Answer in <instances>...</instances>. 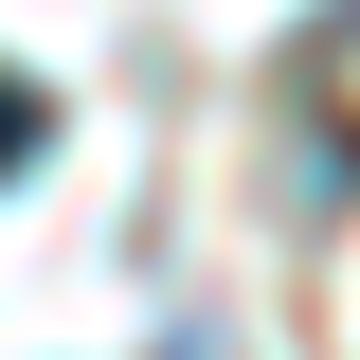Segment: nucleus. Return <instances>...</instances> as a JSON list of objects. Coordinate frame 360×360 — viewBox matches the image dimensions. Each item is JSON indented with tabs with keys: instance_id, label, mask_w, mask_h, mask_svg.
<instances>
[{
	"instance_id": "nucleus-1",
	"label": "nucleus",
	"mask_w": 360,
	"mask_h": 360,
	"mask_svg": "<svg viewBox=\"0 0 360 360\" xmlns=\"http://www.w3.org/2000/svg\"><path fill=\"white\" fill-rule=\"evenodd\" d=\"M37 144H54V108H37V90H18V72H0V180L37 162Z\"/></svg>"
}]
</instances>
